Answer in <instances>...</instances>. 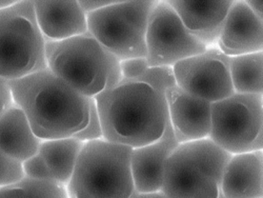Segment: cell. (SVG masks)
<instances>
[{
    "mask_svg": "<svg viewBox=\"0 0 263 198\" xmlns=\"http://www.w3.org/2000/svg\"><path fill=\"white\" fill-rule=\"evenodd\" d=\"M9 84L14 103L42 140L74 136L89 122L92 98L78 93L48 68Z\"/></svg>",
    "mask_w": 263,
    "mask_h": 198,
    "instance_id": "6da1fadb",
    "label": "cell"
},
{
    "mask_svg": "<svg viewBox=\"0 0 263 198\" xmlns=\"http://www.w3.org/2000/svg\"><path fill=\"white\" fill-rule=\"evenodd\" d=\"M103 139L132 149L159 139L168 122L165 96L140 82H120L97 95Z\"/></svg>",
    "mask_w": 263,
    "mask_h": 198,
    "instance_id": "7a4b0ae2",
    "label": "cell"
},
{
    "mask_svg": "<svg viewBox=\"0 0 263 198\" xmlns=\"http://www.w3.org/2000/svg\"><path fill=\"white\" fill-rule=\"evenodd\" d=\"M46 57L48 69L87 98L122 81L120 61L89 32L62 41L46 40Z\"/></svg>",
    "mask_w": 263,
    "mask_h": 198,
    "instance_id": "3957f363",
    "label": "cell"
},
{
    "mask_svg": "<svg viewBox=\"0 0 263 198\" xmlns=\"http://www.w3.org/2000/svg\"><path fill=\"white\" fill-rule=\"evenodd\" d=\"M231 156L210 138L180 143L165 164L161 191L167 198H218Z\"/></svg>",
    "mask_w": 263,
    "mask_h": 198,
    "instance_id": "277c9868",
    "label": "cell"
},
{
    "mask_svg": "<svg viewBox=\"0 0 263 198\" xmlns=\"http://www.w3.org/2000/svg\"><path fill=\"white\" fill-rule=\"evenodd\" d=\"M132 148L104 139L85 142L68 185L75 198H129L135 191Z\"/></svg>",
    "mask_w": 263,
    "mask_h": 198,
    "instance_id": "5b68a950",
    "label": "cell"
},
{
    "mask_svg": "<svg viewBox=\"0 0 263 198\" xmlns=\"http://www.w3.org/2000/svg\"><path fill=\"white\" fill-rule=\"evenodd\" d=\"M47 68L46 39L33 2H16L0 11V78L13 81Z\"/></svg>",
    "mask_w": 263,
    "mask_h": 198,
    "instance_id": "8992f818",
    "label": "cell"
},
{
    "mask_svg": "<svg viewBox=\"0 0 263 198\" xmlns=\"http://www.w3.org/2000/svg\"><path fill=\"white\" fill-rule=\"evenodd\" d=\"M156 3L151 0L114 2L86 15L87 32L119 61L146 57V30Z\"/></svg>",
    "mask_w": 263,
    "mask_h": 198,
    "instance_id": "52a82bcc",
    "label": "cell"
},
{
    "mask_svg": "<svg viewBox=\"0 0 263 198\" xmlns=\"http://www.w3.org/2000/svg\"><path fill=\"white\" fill-rule=\"evenodd\" d=\"M209 138L231 155L262 151V95L235 93L212 103V127Z\"/></svg>",
    "mask_w": 263,
    "mask_h": 198,
    "instance_id": "ba28073f",
    "label": "cell"
},
{
    "mask_svg": "<svg viewBox=\"0 0 263 198\" xmlns=\"http://www.w3.org/2000/svg\"><path fill=\"white\" fill-rule=\"evenodd\" d=\"M146 60L149 67L167 65L202 54L206 47L192 35L167 2H157L146 30Z\"/></svg>",
    "mask_w": 263,
    "mask_h": 198,
    "instance_id": "9c48e42d",
    "label": "cell"
},
{
    "mask_svg": "<svg viewBox=\"0 0 263 198\" xmlns=\"http://www.w3.org/2000/svg\"><path fill=\"white\" fill-rule=\"evenodd\" d=\"M231 57L217 47L177 62L173 67L176 85L211 103L235 94L230 76Z\"/></svg>",
    "mask_w": 263,
    "mask_h": 198,
    "instance_id": "30bf717a",
    "label": "cell"
},
{
    "mask_svg": "<svg viewBox=\"0 0 263 198\" xmlns=\"http://www.w3.org/2000/svg\"><path fill=\"white\" fill-rule=\"evenodd\" d=\"M168 123L178 143L210 137L212 103L190 95L175 85L165 92Z\"/></svg>",
    "mask_w": 263,
    "mask_h": 198,
    "instance_id": "8fae6325",
    "label": "cell"
},
{
    "mask_svg": "<svg viewBox=\"0 0 263 198\" xmlns=\"http://www.w3.org/2000/svg\"><path fill=\"white\" fill-rule=\"evenodd\" d=\"M216 47L229 57L262 52L263 25L246 2H233Z\"/></svg>",
    "mask_w": 263,
    "mask_h": 198,
    "instance_id": "7c38bea8",
    "label": "cell"
},
{
    "mask_svg": "<svg viewBox=\"0 0 263 198\" xmlns=\"http://www.w3.org/2000/svg\"><path fill=\"white\" fill-rule=\"evenodd\" d=\"M179 146L167 122L163 135L156 141L132 149L130 171L134 189L139 193L161 191L164 167Z\"/></svg>",
    "mask_w": 263,
    "mask_h": 198,
    "instance_id": "4fadbf2b",
    "label": "cell"
},
{
    "mask_svg": "<svg viewBox=\"0 0 263 198\" xmlns=\"http://www.w3.org/2000/svg\"><path fill=\"white\" fill-rule=\"evenodd\" d=\"M168 5L177 13L187 31L206 48L217 40L233 5L231 0H172Z\"/></svg>",
    "mask_w": 263,
    "mask_h": 198,
    "instance_id": "5bb4252c",
    "label": "cell"
},
{
    "mask_svg": "<svg viewBox=\"0 0 263 198\" xmlns=\"http://www.w3.org/2000/svg\"><path fill=\"white\" fill-rule=\"evenodd\" d=\"M37 26L47 41H62L87 33L86 14L75 0L33 2Z\"/></svg>",
    "mask_w": 263,
    "mask_h": 198,
    "instance_id": "9a60e30c",
    "label": "cell"
},
{
    "mask_svg": "<svg viewBox=\"0 0 263 198\" xmlns=\"http://www.w3.org/2000/svg\"><path fill=\"white\" fill-rule=\"evenodd\" d=\"M262 151L232 155L222 176L224 198H263Z\"/></svg>",
    "mask_w": 263,
    "mask_h": 198,
    "instance_id": "2e32d148",
    "label": "cell"
},
{
    "mask_svg": "<svg viewBox=\"0 0 263 198\" xmlns=\"http://www.w3.org/2000/svg\"><path fill=\"white\" fill-rule=\"evenodd\" d=\"M41 141L23 110L15 103L0 117V150L10 158L23 164L36 155Z\"/></svg>",
    "mask_w": 263,
    "mask_h": 198,
    "instance_id": "e0dca14e",
    "label": "cell"
},
{
    "mask_svg": "<svg viewBox=\"0 0 263 198\" xmlns=\"http://www.w3.org/2000/svg\"><path fill=\"white\" fill-rule=\"evenodd\" d=\"M84 145L83 141L74 136L42 140L38 154L47 164L54 178L68 186L72 179L77 159Z\"/></svg>",
    "mask_w": 263,
    "mask_h": 198,
    "instance_id": "ac0fdd59",
    "label": "cell"
},
{
    "mask_svg": "<svg viewBox=\"0 0 263 198\" xmlns=\"http://www.w3.org/2000/svg\"><path fill=\"white\" fill-rule=\"evenodd\" d=\"M230 76L236 94L263 93V52L231 57Z\"/></svg>",
    "mask_w": 263,
    "mask_h": 198,
    "instance_id": "d6986e66",
    "label": "cell"
},
{
    "mask_svg": "<svg viewBox=\"0 0 263 198\" xmlns=\"http://www.w3.org/2000/svg\"><path fill=\"white\" fill-rule=\"evenodd\" d=\"M14 186L23 191V198H70L68 186L57 181H39L24 177Z\"/></svg>",
    "mask_w": 263,
    "mask_h": 198,
    "instance_id": "ffe728a7",
    "label": "cell"
},
{
    "mask_svg": "<svg viewBox=\"0 0 263 198\" xmlns=\"http://www.w3.org/2000/svg\"><path fill=\"white\" fill-rule=\"evenodd\" d=\"M133 82L147 84L163 96H165V92L168 89L176 85L173 67H167V65L148 67L145 72Z\"/></svg>",
    "mask_w": 263,
    "mask_h": 198,
    "instance_id": "44dd1931",
    "label": "cell"
},
{
    "mask_svg": "<svg viewBox=\"0 0 263 198\" xmlns=\"http://www.w3.org/2000/svg\"><path fill=\"white\" fill-rule=\"evenodd\" d=\"M25 177L23 166L0 150V188L11 186Z\"/></svg>",
    "mask_w": 263,
    "mask_h": 198,
    "instance_id": "7402d4cb",
    "label": "cell"
},
{
    "mask_svg": "<svg viewBox=\"0 0 263 198\" xmlns=\"http://www.w3.org/2000/svg\"><path fill=\"white\" fill-rule=\"evenodd\" d=\"M74 137L83 141L84 143L94 141V140L103 139L102 127H101L98 110H97L96 102H95L94 98L91 99L89 122H87L86 125L82 130H80L77 134H75Z\"/></svg>",
    "mask_w": 263,
    "mask_h": 198,
    "instance_id": "603a6c76",
    "label": "cell"
},
{
    "mask_svg": "<svg viewBox=\"0 0 263 198\" xmlns=\"http://www.w3.org/2000/svg\"><path fill=\"white\" fill-rule=\"evenodd\" d=\"M25 177L39 181H56L45 160L37 153L36 155L21 164Z\"/></svg>",
    "mask_w": 263,
    "mask_h": 198,
    "instance_id": "cb8c5ba5",
    "label": "cell"
},
{
    "mask_svg": "<svg viewBox=\"0 0 263 198\" xmlns=\"http://www.w3.org/2000/svg\"><path fill=\"white\" fill-rule=\"evenodd\" d=\"M149 67L145 57L130 58L120 61V72L122 76L121 82H133L140 77Z\"/></svg>",
    "mask_w": 263,
    "mask_h": 198,
    "instance_id": "d4e9b609",
    "label": "cell"
},
{
    "mask_svg": "<svg viewBox=\"0 0 263 198\" xmlns=\"http://www.w3.org/2000/svg\"><path fill=\"white\" fill-rule=\"evenodd\" d=\"M14 104L9 81L0 78V117Z\"/></svg>",
    "mask_w": 263,
    "mask_h": 198,
    "instance_id": "484cf974",
    "label": "cell"
},
{
    "mask_svg": "<svg viewBox=\"0 0 263 198\" xmlns=\"http://www.w3.org/2000/svg\"><path fill=\"white\" fill-rule=\"evenodd\" d=\"M82 11L87 15L90 13H94L99 11L105 7L111 6L114 2H78Z\"/></svg>",
    "mask_w": 263,
    "mask_h": 198,
    "instance_id": "4316f807",
    "label": "cell"
},
{
    "mask_svg": "<svg viewBox=\"0 0 263 198\" xmlns=\"http://www.w3.org/2000/svg\"><path fill=\"white\" fill-rule=\"evenodd\" d=\"M0 198H23V191L14 185L0 188Z\"/></svg>",
    "mask_w": 263,
    "mask_h": 198,
    "instance_id": "83f0119b",
    "label": "cell"
},
{
    "mask_svg": "<svg viewBox=\"0 0 263 198\" xmlns=\"http://www.w3.org/2000/svg\"><path fill=\"white\" fill-rule=\"evenodd\" d=\"M129 198H167L162 191L152 192V193H139L134 191Z\"/></svg>",
    "mask_w": 263,
    "mask_h": 198,
    "instance_id": "f1b7e54d",
    "label": "cell"
},
{
    "mask_svg": "<svg viewBox=\"0 0 263 198\" xmlns=\"http://www.w3.org/2000/svg\"><path fill=\"white\" fill-rule=\"evenodd\" d=\"M250 10L260 19H262V2H253V0H249V2H246Z\"/></svg>",
    "mask_w": 263,
    "mask_h": 198,
    "instance_id": "f546056e",
    "label": "cell"
},
{
    "mask_svg": "<svg viewBox=\"0 0 263 198\" xmlns=\"http://www.w3.org/2000/svg\"><path fill=\"white\" fill-rule=\"evenodd\" d=\"M16 2H0V11L5 10L9 7H11L12 5H14Z\"/></svg>",
    "mask_w": 263,
    "mask_h": 198,
    "instance_id": "4dcf8cb0",
    "label": "cell"
},
{
    "mask_svg": "<svg viewBox=\"0 0 263 198\" xmlns=\"http://www.w3.org/2000/svg\"><path fill=\"white\" fill-rule=\"evenodd\" d=\"M218 198H224V197H223V195H222V193H221V192H220V194H219V196H218Z\"/></svg>",
    "mask_w": 263,
    "mask_h": 198,
    "instance_id": "1f68e13d",
    "label": "cell"
},
{
    "mask_svg": "<svg viewBox=\"0 0 263 198\" xmlns=\"http://www.w3.org/2000/svg\"><path fill=\"white\" fill-rule=\"evenodd\" d=\"M70 198H75L74 196H72V195H70Z\"/></svg>",
    "mask_w": 263,
    "mask_h": 198,
    "instance_id": "d6a6232c",
    "label": "cell"
}]
</instances>
